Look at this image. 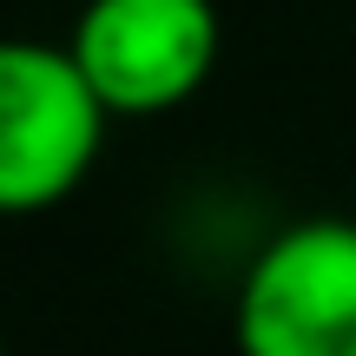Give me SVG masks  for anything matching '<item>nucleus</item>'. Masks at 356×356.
<instances>
[{
  "label": "nucleus",
  "mask_w": 356,
  "mask_h": 356,
  "mask_svg": "<svg viewBox=\"0 0 356 356\" xmlns=\"http://www.w3.org/2000/svg\"><path fill=\"white\" fill-rule=\"evenodd\" d=\"M106 99L53 40L0 47V204L47 211L86 185L106 139Z\"/></svg>",
  "instance_id": "obj_1"
},
{
  "label": "nucleus",
  "mask_w": 356,
  "mask_h": 356,
  "mask_svg": "<svg viewBox=\"0 0 356 356\" xmlns=\"http://www.w3.org/2000/svg\"><path fill=\"white\" fill-rule=\"evenodd\" d=\"M238 356H356V218H297L244 264Z\"/></svg>",
  "instance_id": "obj_2"
},
{
  "label": "nucleus",
  "mask_w": 356,
  "mask_h": 356,
  "mask_svg": "<svg viewBox=\"0 0 356 356\" xmlns=\"http://www.w3.org/2000/svg\"><path fill=\"white\" fill-rule=\"evenodd\" d=\"M66 53L113 119H159L185 106L218 66L211 0H86Z\"/></svg>",
  "instance_id": "obj_3"
}]
</instances>
